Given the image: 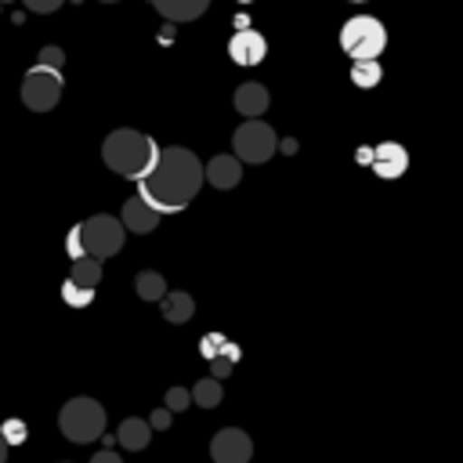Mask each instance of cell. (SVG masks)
<instances>
[{
    "mask_svg": "<svg viewBox=\"0 0 463 463\" xmlns=\"http://www.w3.org/2000/svg\"><path fill=\"white\" fill-rule=\"evenodd\" d=\"M0 438H4L7 449H11V445H22V441H25V423H22V420H4Z\"/></svg>",
    "mask_w": 463,
    "mask_h": 463,
    "instance_id": "cell-23",
    "label": "cell"
},
{
    "mask_svg": "<svg viewBox=\"0 0 463 463\" xmlns=\"http://www.w3.org/2000/svg\"><path fill=\"white\" fill-rule=\"evenodd\" d=\"M101 159L112 174L127 177V181H145L159 159V145L156 137L130 130V127H116L109 130V137L101 141Z\"/></svg>",
    "mask_w": 463,
    "mask_h": 463,
    "instance_id": "cell-2",
    "label": "cell"
},
{
    "mask_svg": "<svg viewBox=\"0 0 463 463\" xmlns=\"http://www.w3.org/2000/svg\"><path fill=\"white\" fill-rule=\"evenodd\" d=\"M351 4H365V0H351Z\"/></svg>",
    "mask_w": 463,
    "mask_h": 463,
    "instance_id": "cell-32",
    "label": "cell"
},
{
    "mask_svg": "<svg viewBox=\"0 0 463 463\" xmlns=\"http://www.w3.org/2000/svg\"><path fill=\"white\" fill-rule=\"evenodd\" d=\"M166 22H195L206 7H210V0H148Z\"/></svg>",
    "mask_w": 463,
    "mask_h": 463,
    "instance_id": "cell-17",
    "label": "cell"
},
{
    "mask_svg": "<svg viewBox=\"0 0 463 463\" xmlns=\"http://www.w3.org/2000/svg\"><path fill=\"white\" fill-rule=\"evenodd\" d=\"M76 228H80V250H83V257L109 260V257H116L123 250L127 232H123L119 217H112V213H94V217L80 221Z\"/></svg>",
    "mask_w": 463,
    "mask_h": 463,
    "instance_id": "cell-5",
    "label": "cell"
},
{
    "mask_svg": "<svg viewBox=\"0 0 463 463\" xmlns=\"http://www.w3.org/2000/svg\"><path fill=\"white\" fill-rule=\"evenodd\" d=\"M242 4H246V0H242Z\"/></svg>",
    "mask_w": 463,
    "mask_h": 463,
    "instance_id": "cell-33",
    "label": "cell"
},
{
    "mask_svg": "<svg viewBox=\"0 0 463 463\" xmlns=\"http://www.w3.org/2000/svg\"><path fill=\"white\" fill-rule=\"evenodd\" d=\"M275 148H279V137H275V130H271L264 119H246V123L235 127V134H232V156H235L239 163L260 166V163H268V159L275 156Z\"/></svg>",
    "mask_w": 463,
    "mask_h": 463,
    "instance_id": "cell-6",
    "label": "cell"
},
{
    "mask_svg": "<svg viewBox=\"0 0 463 463\" xmlns=\"http://www.w3.org/2000/svg\"><path fill=\"white\" fill-rule=\"evenodd\" d=\"M188 394H192V402H195V405H203V409H217V405H221V398H224L221 380H213V376L199 380V383H195Z\"/></svg>",
    "mask_w": 463,
    "mask_h": 463,
    "instance_id": "cell-20",
    "label": "cell"
},
{
    "mask_svg": "<svg viewBox=\"0 0 463 463\" xmlns=\"http://www.w3.org/2000/svg\"><path fill=\"white\" fill-rule=\"evenodd\" d=\"M210 456H213V463H250V456H253V441H250L246 430H239V427H224V430L213 434V441H210Z\"/></svg>",
    "mask_w": 463,
    "mask_h": 463,
    "instance_id": "cell-9",
    "label": "cell"
},
{
    "mask_svg": "<svg viewBox=\"0 0 463 463\" xmlns=\"http://www.w3.org/2000/svg\"><path fill=\"white\" fill-rule=\"evenodd\" d=\"M199 354H203L206 362H213V358H228V362H239V347H235V344H228L221 333H206V336L199 340Z\"/></svg>",
    "mask_w": 463,
    "mask_h": 463,
    "instance_id": "cell-18",
    "label": "cell"
},
{
    "mask_svg": "<svg viewBox=\"0 0 463 463\" xmlns=\"http://www.w3.org/2000/svg\"><path fill=\"white\" fill-rule=\"evenodd\" d=\"M65 250H69V257H72V260H80V257H83V250H80V228H76V224L69 228V239H65Z\"/></svg>",
    "mask_w": 463,
    "mask_h": 463,
    "instance_id": "cell-26",
    "label": "cell"
},
{
    "mask_svg": "<svg viewBox=\"0 0 463 463\" xmlns=\"http://www.w3.org/2000/svg\"><path fill=\"white\" fill-rule=\"evenodd\" d=\"M90 463H123V459H119L116 449H98V452L90 456Z\"/></svg>",
    "mask_w": 463,
    "mask_h": 463,
    "instance_id": "cell-29",
    "label": "cell"
},
{
    "mask_svg": "<svg viewBox=\"0 0 463 463\" xmlns=\"http://www.w3.org/2000/svg\"><path fill=\"white\" fill-rule=\"evenodd\" d=\"M232 369H235V362H228V358H213V362H210V376H213V380L228 376Z\"/></svg>",
    "mask_w": 463,
    "mask_h": 463,
    "instance_id": "cell-28",
    "label": "cell"
},
{
    "mask_svg": "<svg viewBox=\"0 0 463 463\" xmlns=\"http://www.w3.org/2000/svg\"><path fill=\"white\" fill-rule=\"evenodd\" d=\"M203 188V163L192 148L170 145L159 148V159L145 181H137V199L163 213H181Z\"/></svg>",
    "mask_w": 463,
    "mask_h": 463,
    "instance_id": "cell-1",
    "label": "cell"
},
{
    "mask_svg": "<svg viewBox=\"0 0 463 463\" xmlns=\"http://www.w3.org/2000/svg\"><path fill=\"white\" fill-rule=\"evenodd\" d=\"M58 427H61V434L69 441L90 445V441H98L105 434V409L94 398H69L61 405V412H58Z\"/></svg>",
    "mask_w": 463,
    "mask_h": 463,
    "instance_id": "cell-4",
    "label": "cell"
},
{
    "mask_svg": "<svg viewBox=\"0 0 463 463\" xmlns=\"http://www.w3.org/2000/svg\"><path fill=\"white\" fill-rule=\"evenodd\" d=\"M228 58L235 61V65H260L264 58H268V40L257 33V29H235L232 33V40H228Z\"/></svg>",
    "mask_w": 463,
    "mask_h": 463,
    "instance_id": "cell-10",
    "label": "cell"
},
{
    "mask_svg": "<svg viewBox=\"0 0 463 463\" xmlns=\"http://www.w3.org/2000/svg\"><path fill=\"white\" fill-rule=\"evenodd\" d=\"M369 166L376 170V177L394 181V177H402L409 170V152L398 141H380L376 148H369Z\"/></svg>",
    "mask_w": 463,
    "mask_h": 463,
    "instance_id": "cell-11",
    "label": "cell"
},
{
    "mask_svg": "<svg viewBox=\"0 0 463 463\" xmlns=\"http://www.w3.org/2000/svg\"><path fill=\"white\" fill-rule=\"evenodd\" d=\"M134 289H137V297H141V300H159V297L166 293V282H163V275H159V271L145 268V271H137Z\"/></svg>",
    "mask_w": 463,
    "mask_h": 463,
    "instance_id": "cell-19",
    "label": "cell"
},
{
    "mask_svg": "<svg viewBox=\"0 0 463 463\" xmlns=\"http://www.w3.org/2000/svg\"><path fill=\"white\" fill-rule=\"evenodd\" d=\"M170 420H174V412H166V409H156V412L148 416V427H152V430H166V427H170Z\"/></svg>",
    "mask_w": 463,
    "mask_h": 463,
    "instance_id": "cell-27",
    "label": "cell"
},
{
    "mask_svg": "<svg viewBox=\"0 0 463 463\" xmlns=\"http://www.w3.org/2000/svg\"><path fill=\"white\" fill-rule=\"evenodd\" d=\"M188 405H192V394H188L184 387H170V391H166V402H163L166 412H181V409H188Z\"/></svg>",
    "mask_w": 463,
    "mask_h": 463,
    "instance_id": "cell-24",
    "label": "cell"
},
{
    "mask_svg": "<svg viewBox=\"0 0 463 463\" xmlns=\"http://www.w3.org/2000/svg\"><path fill=\"white\" fill-rule=\"evenodd\" d=\"M340 47L351 54V61H380L387 47V25L373 14H354L340 29Z\"/></svg>",
    "mask_w": 463,
    "mask_h": 463,
    "instance_id": "cell-3",
    "label": "cell"
},
{
    "mask_svg": "<svg viewBox=\"0 0 463 463\" xmlns=\"http://www.w3.org/2000/svg\"><path fill=\"white\" fill-rule=\"evenodd\" d=\"M98 4H119V0H98Z\"/></svg>",
    "mask_w": 463,
    "mask_h": 463,
    "instance_id": "cell-31",
    "label": "cell"
},
{
    "mask_svg": "<svg viewBox=\"0 0 463 463\" xmlns=\"http://www.w3.org/2000/svg\"><path fill=\"white\" fill-rule=\"evenodd\" d=\"M65 94V76L58 69H43V65H33L22 80V101L25 109L33 112H51Z\"/></svg>",
    "mask_w": 463,
    "mask_h": 463,
    "instance_id": "cell-7",
    "label": "cell"
},
{
    "mask_svg": "<svg viewBox=\"0 0 463 463\" xmlns=\"http://www.w3.org/2000/svg\"><path fill=\"white\" fill-rule=\"evenodd\" d=\"M33 14H51V11H58L61 7V0H22Z\"/></svg>",
    "mask_w": 463,
    "mask_h": 463,
    "instance_id": "cell-25",
    "label": "cell"
},
{
    "mask_svg": "<svg viewBox=\"0 0 463 463\" xmlns=\"http://www.w3.org/2000/svg\"><path fill=\"white\" fill-rule=\"evenodd\" d=\"M98 286H101V260L80 257V260H72V268H69V275L61 282V300L69 307H87L94 300Z\"/></svg>",
    "mask_w": 463,
    "mask_h": 463,
    "instance_id": "cell-8",
    "label": "cell"
},
{
    "mask_svg": "<svg viewBox=\"0 0 463 463\" xmlns=\"http://www.w3.org/2000/svg\"><path fill=\"white\" fill-rule=\"evenodd\" d=\"M159 311H163L166 322L181 326V322H188V318L195 315V300H192V293H184V289H166V293L159 297Z\"/></svg>",
    "mask_w": 463,
    "mask_h": 463,
    "instance_id": "cell-16",
    "label": "cell"
},
{
    "mask_svg": "<svg viewBox=\"0 0 463 463\" xmlns=\"http://www.w3.org/2000/svg\"><path fill=\"white\" fill-rule=\"evenodd\" d=\"M380 76H383L380 61H354V65H351V83H354V87H376Z\"/></svg>",
    "mask_w": 463,
    "mask_h": 463,
    "instance_id": "cell-21",
    "label": "cell"
},
{
    "mask_svg": "<svg viewBox=\"0 0 463 463\" xmlns=\"http://www.w3.org/2000/svg\"><path fill=\"white\" fill-rule=\"evenodd\" d=\"M0 463H7V445H4V438H0Z\"/></svg>",
    "mask_w": 463,
    "mask_h": 463,
    "instance_id": "cell-30",
    "label": "cell"
},
{
    "mask_svg": "<svg viewBox=\"0 0 463 463\" xmlns=\"http://www.w3.org/2000/svg\"><path fill=\"white\" fill-rule=\"evenodd\" d=\"M119 224H123V232L145 235V232H156V228H159V213H156L152 206H145L137 195H130V199L123 203V210H119Z\"/></svg>",
    "mask_w": 463,
    "mask_h": 463,
    "instance_id": "cell-13",
    "label": "cell"
},
{
    "mask_svg": "<svg viewBox=\"0 0 463 463\" xmlns=\"http://www.w3.org/2000/svg\"><path fill=\"white\" fill-rule=\"evenodd\" d=\"M36 65H43V69H58V72H61V65H65V51H61V47H54V43L40 47Z\"/></svg>",
    "mask_w": 463,
    "mask_h": 463,
    "instance_id": "cell-22",
    "label": "cell"
},
{
    "mask_svg": "<svg viewBox=\"0 0 463 463\" xmlns=\"http://www.w3.org/2000/svg\"><path fill=\"white\" fill-rule=\"evenodd\" d=\"M148 438H152V427H148V420H141V416H127V420L116 427V441H119V449H127V452L148 449Z\"/></svg>",
    "mask_w": 463,
    "mask_h": 463,
    "instance_id": "cell-15",
    "label": "cell"
},
{
    "mask_svg": "<svg viewBox=\"0 0 463 463\" xmlns=\"http://www.w3.org/2000/svg\"><path fill=\"white\" fill-rule=\"evenodd\" d=\"M203 177H206L213 188H221V192H232V188L242 181V163H239L235 156L221 152V156H213V159L203 166Z\"/></svg>",
    "mask_w": 463,
    "mask_h": 463,
    "instance_id": "cell-12",
    "label": "cell"
},
{
    "mask_svg": "<svg viewBox=\"0 0 463 463\" xmlns=\"http://www.w3.org/2000/svg\"><path fill=\"white\" fill-rule=\"evenodd\" d=\"M268 105H271V94H268L264 83L250 80V83H239V87H235V109H239L246 119H260Z\"/></svg>",
    "mask_w": 463,
    "mask_h": 463,
    "instance_id": "cell-14",
    "label": "cell"
}]
</instances>
